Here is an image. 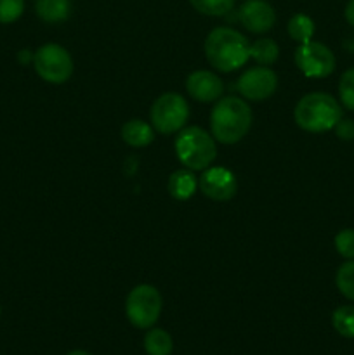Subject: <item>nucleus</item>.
Returning a JSON list of instances; mask_svg holds the SVG:
<instances>
[{
  "label": "nucleus",
  "instance_id": "nucleus-1",
  "mask_svg": "<svg viewBox=\"0 0 354 355\" xmlns=\"http://www.w3.org/2000/svg\"><path fill=\"white\" fill-rule=\"evenodd\" d=\"M252 110L243 99L235 96L221 97L210 113V128L221 144H236L252 127Z\"/></svg>",
  "mask_w": 354,
  "mask_h": 355
},
{
  "label": "nucleus",
  "instance_id": "nucleus-2",
  "mask_svg": "<svg viewBox=\"0 0 354 355\" xmlns=\"http://www.w3.org/2000/svg\"><path fill=\"white\" fill-rule=\"evenodd\" d=\"M205 55L219 71H235L250 59V44L239 31L233 28H215L205 40Z\"/></svg>",
  "mask_w": 354,
  "mask_h": 355
},
{
  "label": "nucleus",
  "instance_id": "nucleus-3",
  "mask_svg": "<svg viewBox=\"0 0 354 355\" xmlns=\"http://www.w3.org/2000/svg\"><path fill=\"white\" fill-rule=\"evenodd\" d=\"M295 123L305 132L321 134L332 130L342 118V107L337 99L325 92H311L302 97L294 111Z\"/></svg>",
  "mask_w": 354,
  "mask_h": 355
},
{
  "label": "nucleus",
  "instance_id": "nucleus-4",
  "mask_svg": "<svg viewBox=\"0 0 354 355\" xmlns=\"http://www.w3.org/2000/svg\"><path fill=\"white\" fill-rule=\"evenodd\" d=\"M176 155L179 162L189 170H205L217 156L214 135L200 127H187L177 135Z\"/></svg>",
  "mask_w": 354,
  "mask_h": 355
},
{
  "label": "nucleus",
  "instance_id": "nucleus-5",
  "mask_svg": "<svg viewBox=\"0 0 354 355\" xmlns=\"http://www.w3.org/2000/svg\"><path fill=\"white\" fill-rule=\"evenodd\" d=\"M163 300L160 291L151 284H139L125 300V314L132 326L149 329L162 314Z\"/></svg>",
  "mask_w": 354,
  "mask_h": 355
},
{
  "label": "nucleus",
  "instance_id": "nucleus-6",
  "mask_svg": "<svg viewBox=\"0 0 354 355\" xmlns=\"http://www.w3.org/2000/svg\"><path fill=\"white\" fill-rule=\"evenodd\" d=\"M151 125L160 134H176L189 118V106L180 94L167 92L160 96L151 106Z\"/></svg>",
  "mask_w": 354,
  "mask_h": 355
},
{
  "label": "nucleus",
  "instance_id": "nucleus-7",
  "mask_svg": "<svg viewBox=\"0 0 354 355\" xmlns=\"http://www.w3.org/2000/svg\"><path fill=\"white\" fill-rule=\"evenodd\" d=\"M37 75L49 83H65L73 75V59L65 47L58 44H45L33 54Z\"/></svg>",
  "mask_w": 354,
  "mask_h": 355
},
{
  "label": "nucleus",
  "instance_id": "nucleus-8",
  "mask_svg": "<svg viewBox=\"0 0 354 355\" xmlns=\"http://www.w3.org/2000/svg\"><path fill=\"white\" fill-rule=\"evenodd\" d=\"M295 64L307 78H325L335 69V55L325 44L311 40L298 44Z\"/></svg>",
  "mask_w": 354,
  "mask_h": 355
},
{
  "label": "nucleus",
  "instance_id": "nucleus-9",
  "mask_svg": "<svg viewBox=\"0 0 354 355\" xmlns=\"http://www.w3.org/2000/svg\"><path fill=\"white\" fill-rule=\"evenodd\" d=\"M278 75L267 66H253L239 76L236 89L245 99L264 101L276 92Z\"/></svg>",
  "mask_w": 354,
  "mask_h": 355
},
{
  "label": "nucleus",
  "instance_id": "nucleus-10",
  "mask_svg": "<svg viewBox=\"0 0 354 355\" xmlns=\"http://www.w3.org/2000/svg\"><path fill=\"white\" fill-rule=\"evenodd\" d=\"M201 193L214 201H229L238 191V182L231 170L224 166H212L205 168L198 180Z\"/></svg>",
  "mask_w": 354,
  "mask_h": 355
},
{
  "label": "nucleus",
  "instance_id": "nucleus-11",
  "mask_svg": "<svg viewBox=\"0 0 354 355\" xmlns=\"http://www.w3.org/2000/svg\"><path fill=\"white\" fill-rule=\"evenodd\" d=\"M238 19L250 33H266L276 23V12L266 0H245L238 10Z\"/></svg>",
  "mask_w": 354,
  "mask_h": 355
},
{
  "label": "nucleus",
  "instance_id": "nucleus-12",
  "mask_svg": "<svg viewBox=\"0 0 354 355\" xmlns=\"http://www.w3.org/2000/svg\"><path fill=\"white\" fill-rule=\"evenodd\" d=\"M186 90L193 99L200 103H214L221 99L224 94V83L215 73L198 69L187 76Z\"/></svg>",
  "mask_w": 354,
  "mask_h": 355
},
{
  "label": "nucleus",
  "instance_id": "nucleus-13",
  "mask_svg": "<svg viewBox=\"0 0 354 355\" xmlns=\"http://www.w3.org/2000/svg\"><path fill=\"white\" fill-rule=\"evenodd\" d=\"M198 179L189 168H180L172 172L169 177V193L170 196L179 201H186L196 193Z\"/></svg>",
  "mask_w": 354,
  "mask_h": 355
},
{
  "label": "nucleus",
  "instance_id": "nucleus-14",
  "mask_svg": "<svg viewBox=\"0 0 354 355\" xmlns=\"http://www.w3.org/2000/svg\"><path fill=\"white\" fill-rule=\"evenodd\" d=\"M121 139L132 148H146L155 141V132L151 125L135 118V120H128L121 127Z\"/></svg>",
  "mask_w": 354,
  "mask_h": 355
},
{
  "label": "nucleus",
  "instance_id": "nucleus-15",
  "mask_svg": "<svg viewBox=\"0 0 354 355\" xmlns=\"http://www.w3.org/2000/svg\"><path fill=\"white\" fill-rule=\"evenodd\" d=\"M35 10L45 23H61L71 12V0H35Z\"/></svg>",
  "mask_w": 354,
  "mask_h": 355
},
{
  "label": "nucleus",
  "instance_id": "nucleus-16",
  "mask_svg": "<svg viewBox=\"0 0 354 355\" xmlns=\"http://www.w3.org/2000/svg\"><path fill=\"white\" fill-rule=\"evenodd\" d=\"M144 350L148 355H170L174 350L172 336L165 329H149L144 336Z\"/></svg>",
  "mask_w": 354,
  "mask_h": 355
},
{
  "label": "nucleus",
  "instance_id": "nucleus-17",
  "mask_svg": "<svg viewBox=\"0 0 354 355\" xmlns=\"http://www.w3.org/2000/svg\"><path fill=\"white\" fill-rule=\"evenodd\" d=\"M280 55V47L271 38H259L250 45V58L259 66H271Z\"/></svg>",
  "mask_w": 354,
  "mask_h": 355
},
{
  "label": "nucleus",
  "instance_id": "nucleus-18",
  "mask_svg": "<svg viewBox=\"0 0 354 355\" xmlns=\"http://www.w3.org/2000/svg\"><path fill=\"white\" fill-rule=\"evenodd\" d=\"M287 30L295 42L305 44V42H311L312 35H314V21L307 14H294L288 21Z\"/></svg>",
  "mask_w": 354,
  "mask_h": 355
},
{
  "label": "nucleus",
  "instance_id": "nucleus-19",
  "mask_svg": "<svg viewBox=\"0 0 354 355\" xmlns=\"http://www.w3.org/2000/svg\"><path fill=\"white\" fill-rule=\"evenodd\" d=\"M332 324L344 338H354V305H342L332 314Z\"/></svg>",
  "mask_w": 354,
  "mask_h": 355
},
{
  "label": "nucleus",
  "instance_id": "nucleus-20",
  "mask_svg": "<svg viewBox=\"0 0 354 355\" xmlns=\"http://www.w3.org/2000/svg\"><path fill=\"white\" fill-rule=\"evenodd\" d=\"M337 288L347 300L354 302V259L347 260L339 267L335 276Z\"/></svg>",
  "mask_w": 354,
  "mask_h": 355
},
{
  "label": "nucleus",
  "instance_id": "nucleus-21",
  "mask_svg": "<svg viewBox=\"0 0 354 355\" xmlns=\"http://www.w3.org/2000/svg\"><path fill=\"white\" fill-rule=\"evenodd\" d=\"M189 3L205 16H226L235 7V0H189Z\"/></svg>",
  "mask_w": 354,
  "mask_h": 355
},
{
  "label": "nucleus",
  "instance_id": "nucleus-22",
  "mask_svg": "<svg viewBox=\"0 0 354 355\" xmlns=\"http://www.w3.org/2000/svg\"><path fill=\"white\" fill-rule=\"evenodd\" d=\"M339 97L344 107L354 111V68L346 69L340 76Z\"/></svg>",
  "mask_w": 354,
  "mask_h": 355
},
{
  "label": "nucleus",
  "instance_id": "nucleus-23",
  "mask_svg": "<svg viewBox=\"0 0 354 355\" xmlns=\"http://www.w3.org/2000/svg\"><path fill=\"white\" fill-rule=\"evenodd\" d=\"M24 10V0H0V23L9 24L21 17Z\"/></svg>",
  "mask_w": 354,
  "mask_h": 355
},
{
  "label": "nucleus",
  "instance_id": "nucleus-24",
  "mask_svg": "<svg viewBox=\"0 0 354 355\" xmlns=\"http://www.w3.org/2000/svg\"><path fill=\"white\" fill-rule=\"evenodd\" d=\"M335 248L339 255L344 257V259H354V229H342L335 236Z\"/></svg>",
  "mask_w": 354,
  "mask_h": 355
},
{
  "label": "nucleus",
  "instance_id": "nucleus-25",
  "mask_svg": "<svg viewBox=\"0 0 354 355\" xmlns=\"http://www.w3.org/2000/svg\"><path fill=\"white\" fill-rule=\"evenodd\" d=\"M333 128H335L337 137L342 139V141H353L354 139V121L349 118H340L339 123Z\"/></svg>",
  "mask_w": 354,
  "mask_h": 355
},
{
  "label": "nucleus",
  "instance_id": "nucleus-26",
  "mask_svg": "<svg viewBox=\"0 0 354 355\" xmlns=\"http://www.w3.org/2000/svg\"><path fill=\"white\" fill-rule=\"evenodd\" d=\"M344 14H346L347 23H349L351 26H354V0H349V2H347Z\"/></svg>",
  "mask_w": 354,
  "mask_h": 355
},
{
  "label": "nucleus",
  "instance_id": "nucleus-27",
  "mask_svg": "<svg viewBox=\"0 0 354 355\" xmlns=\"http://www.w3.org/2000/svg\"><path fill=\"white\" fill-rule=\"evenodd\" d=\"M68 355H90V354L85 352V350H73V352H69Z\"/></svg>",
  "mask_w": 354,
  "mask_h": 355
},
{
  "label": "nucleus",
  "instance_id": "nucleus-28",
  "mask_svg": "<svg viewBox=\"0 0 354 355\" xmlns=\"http://www.w3.org/2000/svg\"><path fill=\"white\" fill-rule=\"evenodd\" d=\"M0 312H2V311H0Z\"/></svg>",
  "mask_w": 354,
  "mask_h": 355
}]
</instances>
